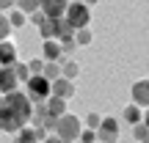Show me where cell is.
<instances>
[{
	"label": "cell",
	"mask_w": 149,
	"mask_h": 143,
	"mask_svg": "<svg viewBox=\"0 0 149 143\" xmlns=\"http://www.w3.org/2000/svg\"><path fill=\"white\" fill-rule=\"evenodd\" d=\"M33 118V105L25 96V91H11L0 96V132L17 135Z\"/></svg>",
	"instance_id": "cell-1"
},
{
	"label": "cell",
	"mask_w": 149,
	"mask_h": 143,
	"mask_svg": "<svg viewBox=\"0 0 149 143\" xmlns=\"http://www.w3.org/2000/svg\"><path fill=\"white\" fill-rule=\"evenodd\" d=\"M80 132H83V121H80L77 116H72V113H64V116L58 118V127H55V135H58L64 143H72L80 138Z\"/></svg>",
	"instance_id": "cell-2"
},
{
	"label": "cell",
	"mask_w": 149,
	"mask_h": 143,
	"mask_svg": "<svg viewBox=\"0 0 149 143\" xmlns=\"http://www.w3.org/2000/svg\"><path fill=\"white\" fill-rule=\"evenodd\" d=\"M25 96L31 99V105L47 102L50 99V80L42 77V74H31V80L25 83Z\"/></svg>",
	"instance_id": "cell-3"
},
{
	"label": "cell",
	"mask_w": 149,
	"mask_h": 143,
	"mask_svg": "<svg viewBox=\"0 0 149 143\" xmlns=\"http://www.w3.org/2000/svg\"><path fill=\"white\" fill-rule=\"evenodd\" d=\"M64 19L69 22V28H72V30L88 28V22H91V8H88L86 3H69V6H66Z\"/></svg>",
	"instance_id": "cell-4"
},
{
	"label": "cell",
	"mask_w": 149,
	"mask_h": 143,
	"mask_svg": "<svg viewBox=\"0 0 149 143\" xmlns=\"http://www.w3.org/2000/svg\"><path fill=\"white\" fill-rule=\"evenodd\" d=\"M66 6H69V0H39V11L47 19H61L66 14Z\"/></svg>",
	"instance_id": "cell-5"
},
{
	"label": "cell",
	"mask_w": 149,
	"mask_h": 143,
	"mask_svg": "<svg viewBox=\"0 0 149 143\" xmlns=\"http://www.w3.org/2000/svg\"><path fill=\"white\" fill-rule=\"evenodd\" d=\"M42 61L44 64H64L66 61V55H64V50H61V41H44V47H42Z\"/></svg>",
	"instance_id": "cell-6"
},
{
	"label": "cell",
	"mask_w": 149,
	"mask_h": 143,
	"mask_svg": "<svg viewBox=\"0 0 149 143\" xmlns=\"http://www.w3.org/2000/svg\"><path fill=\"white\" fill-rule=\"evenodd\" d=\"M130 96H133V105H138L141 110H146V107H149V80H138V83H133Z\"/></svg>",
	"instance_id": "cell-7"
},
{
	"label": "cell",
	"mask_w": 149,
	"mask_h": 143,
	"mask_svg": "<svg viewBox=\"0 0 149 143\" xmlns=\"http://www.w3.org/2000/svg\"><path fill=\"white\" fill-rule=\"evenodd\" d=\"M50 96H61V99L69 102L72 96H74V83H72V80H66V77L53 80V83H50Z\"/></svg>",
	"instance_id": "cell-8"
},
{
	"label": "cell",
	"mask_w": 149,
	"mask_h": 143,
	"mask_svg": "<svg viewBox=\"0 0 149 143\" xmlns=\"http://www.w3.org/2000/svg\"><path fill=\"white\" fill-rule=\"evenodd\" d=\"M14 64H17V47L11 41H0V66L11 69Z\"/></svg>",
	"instance_id": "cell-9"
},
{
	"label": "cell",
	"mask_w": 149,
	"mask_h": 143,
	"mask_svg": "<svg viewBox=\"0 0 149 143\" xmlns=\"http://www.w3.org/2000/svg\"><path fill=\"white\" fill-rule=\"evenodd\" d=\"M17 74L14 69H0V94H11V91H17Z\"/></svg>",
	"instance_id": "cell-10"
},
{
	"label": "cell",
	"mask_w": 149,
	"mask_h": 143,
	"mask_svg": "<svg viewBox=\"0 0 149 143\" xmlns=\"http://www.w3.org/2000/svg\"><path fill=\"white\" fill-rule=\"evenodd\" d=\"M44 107H47V116L61 118L66 113V99H61V96H50V99L44 102Z\"/></svg>",
	"instance_id": "cell-11"
},
{
	"label": "cell",
	"mask_w": 149,
	"mask_h": 143,
	"mask_svg": "<svg viewBox=\"0 0 149 143\" xmlns=\"http://www.w3.org/2000/svg\"><path fill=\"white\" fill-rule=\"evenodd\" d=\"M74 36V30L69 28V22L61 17V19H55V41H69Z\"/></svg>",
	"instance_id": "cell-12"
},
{
	"label": "cell",
	"mask_w": 149,
	"mask_h": 143,
	"mask_svg": "<svg viewBox=\"0 0 149 143\" xmlns=\"http://www.w3.org/2000/svg\"><path fill=\"white\" fill-rule=\"evenodd\" d=\"M141 118H144V110H141L138 105H133V102H130V105H124V121L127 124H141Z\"/></svg>",
	"instance_id": "cell-13"
},
{
	"label": "cell",
	"mask_w": 149,
	"mask_h": 143,
	"mask_svg": "<svg viewBox=\"0 0 149 143\" xmlns=\"http://www.w3.org/2000/svg\"><path fill=\"white\" fill-rule=\"evenodd\" d=\"M77 74H80V64H77V61H64V64H61V77H66V80L74 83Z\"/></svg>",
	"instance_id": "cell-14"
},
{
	"label": "cell",
	"mask_w": 149,
	"mask_h": 143,
	"mask_svg": "<svg viewBox=\"0 0 149 143\" xmlns=\"http://www.w3.org/2000/svg\"><path fill=\"white\" fill-rule=\"evenodd\" d=\"M72 39H74V44H77V47H88L94 36H91V28H80V30H74Z\"/></svg>",
	"instance_id": "cell-15"
},
{
	"label": "cell",
	"mask_w": 149,
	"mask_h": 143,
	"mask_svg": "<svg viewBox=\"0 0 149 143\" xmlns=\"http://www.w3.org/2000/svg\"><path fill=\"white\" fill-rule=\"evenodd\" d=\"M39 33H42L44 41H53L55 39V19H44L42 25H39Z\"/></svg>",
	"instance_id": "cell-16"
},
{
	"label": "cell",
	"mask_w": 149,
	"mask_h": 143,
	"mask_svg": "<svg viewBox=\"0 0 149 143\" xmlns=\"http://www.w3.org/2000/svg\"><path fill=\"white\" fill-rule=\"evenodd\" d=\"M17 143H36V129L33 127H22L17 132Z\"/></svg>",
	"instance_id": "cell-17"
},
{
	"label": "cell",
	"mask_w": 149,
	"mask_h": 143,
	"mask_svg": "<svg viewBox=\"0 0 149 143\" xmlns=\"http://www.w3.org/2000/svg\"><path fill=\"white\" fill-rule=\"evenodd\" d=\"M42 77H47L50 83H53V80H58V77H61V64H44Z\"/></svg>",
	"instance_id": "cell-18"
},
{
	"label": "cell",
	"mask_w": 149,
	"mask_h": 143,
	"mask_svg": "<svg viewBox=\"0 0 149 143\" xmlns=\"http://www.w3.org/2000/svg\"><path fill=\"white\" fill-rule=\"evenodd\" d=\"M119 140V132H111V129H97V143H116Z\"/></svg>",
	"instance_id": "cell-19"
},
{
	"label": "cell",
	"mask_w": 149,
	"mask_h": 143,
	"mask_svg": "<svg viewBox=\"0 0 149 143\" xmlns=\"http://www.w3.org/2000/svg\"><path fill=\"white\" fill-rule=\"evenodd\" d=\"M17 11L33 14V11H39V0H17Z\"/></svg>",
	"instance_id": "cell-20"
},
{
	"label": "cell",
	"mask_w": 149,
	"mask_h": 143,
	"mask_svg": "<svg viewBox=\"0 0 149 143\" xmlns=\"http://www.w3.org/2000/svg\"><path fill=\"white\" fill-rule=\"evenodd\" d=\"M11 69H14V74H17V80H31V69H28V64H14L11 66Z\"/></svg>",
	"instance_id": "cell-21"
},
{
	"label": "cell",
	"mask_w": 149,
	"mask_h": 143,
	"mask_svg": "<svg viewBox=\"0 0 149 143\" xmlns=\"http://www.w3.org/2000/svg\"><path fill=\"white\" fill-rule=\"evenodd\" d=\"M133 135H135V140L146 143L149 140V127H146V124H135V127H133Z\"/></svg>",
	"instance_id": "cell-22"
},
{
	"label": "cell",
	"mask_w": 149,
	"mask_h": 143,
	"mask_svg": "<svg viewBox=\"0 0 149 143\" xmlns=\"http://www.w3.org/2000/svg\"><path fill=\"white\" fill-rule=\"evenodd\" d=\"M8 36H11L8 17H6V14H0V41H8Z\"/></svg>",
	"instance_id": "cell-23"
},
{
	"label": "cell",
	"mask_w": 149,
	"mask_h": 143,
	"mask_svg": "<svg viewBox=\"0 0 149 143\" xmlns=\"http://www.w3.org/2000/svg\"><path fill=\"white\" fill-rule=\"evenodd\" d=\"M25 19H28V17L22 14V11H11V14H8V25L11 28H22V25H25Z\"/></svg>",
	"instance_id": "cell-24"
},
{
	"label": "cell",
	"mask_w": 149,
	"mask_h": 143,
	"mask_svg": "<svg viewBox=\"0 0 149 143\" xmlns=\"http://www.w3.org/2000/svg\"><path fill=\"white\" fill-rule=\"evenodd\" d=\"M100 124H102V118H100V113H88L86 116V129H100Z\"/></svg>",
	"instance_id": "cell-25"
},
{
	"label": "cell",
	"mask_w": 149,
	"mask_h": 143,
	"mask_svg": "<svg viewBox=\"0 0 149 143\" xmlns=\"http://www.w3.org/2000/svg\"><path fill=\"white\" fill-rule=\"evenodd\" d=\"M100 127H102V129H111V132H119V118H113V116H105Z\"/></svg>",
	"instance_id": "cell-26"
},
{
	"label": "cell",
	"mask_w": 149,
	"mask_h": 143,
	"mask_svg": "<svg viewBox=\"0 0 149 143\" xmlns=\"http://www.w3.org/2000/svg\"><path fill=\"white\" fill-rule=\"evenodd\" d=\"M28 69H31V74H42V72H44V61H42V58L28 61Z\"/></svg>",
	"instance_id": "cell-27"
},
{
	"label": "cell",
	"mask_w": 149,
	"mask_h": 143,
	"mask_svg": "<svg viewBox=\"0 0 149 143\" xmlns=\"http://www.w3.org/2000/svg\"><path fill=\"white\" fill-rule=\"evenodd\" d=\"M77 140H80V143H97V132H94V129H83Z\"/></svg>",
	"instance_id": "cell-28"
},
{
	"label": "cell",
	"mask_w": 149,
	"mask_h": 143,
	"mask_svg": "<svg viewBox=\"0 0 149 143\" xmlns=\"http://www.w3.org/2000/svg\"><path fill=\"white\" fill-rule=\"evenodd\" d=\"M44 19H47V17H44V14H42V11H33V14H31V22H33V25H36V28H39V25H42V22H44Z\"/></svg>",
	"instance_id": "cell-29"
},
{
	"label": "cell",
	"mask_w": 149,
	"mask_h": 143,
	"mask_svg": "<svg viewBox=\"0 0 149 143\" xmlns=\"http://www.w3.org/2000/svg\"><path fill=\"white\" fill-rule=\"evenodd\" d=\"M33 129H36V143H42L44 138H47V129L44 127H33Z\"/></svg>",
	"instance_id": "cell-30"
},
{
	"label": "cell",
	"mask_w": 149,
	"mask_h": 143,
	"mask_svg": "<svg viewBox=\"0 0 149 143\" xmlns=\"http://www.w3.org/2000/svg\"><path fill=\"white\" fill-rule=\"evenodd\" d=\"M14 6H17V0H0V11H8Z\"/></svg>",
	"instance_id": "cell-31"
},
{
	"label": "cell",
	"mask_w": 149,
	"mask_h": 143,
	"mask_svg": "<svg viewBox=\"0 0 149 143\" xmlns=\"http://www.w3.org/2000/svg\"><path fill=\"white\" fill-rule=\"evenodd\" d=\"M42 143H64V140H61V138H58V135H47V138H44Z\"/></svg>",
	"instance_id": "cell-32"
},
{
	"label": "cell",
	"mask_w": 149,
	"mask_h": 143,
	"mask_svg": "<svg viewBox=\"0 0 149 143\" xmlns=\"http://www.w3.org/2000/svg\"><path fill=\"white\" fill-rule=\"evenodd\" d=\"M141 124H146V127H149V107H146V113H144V118H141Z\"/></svg>",
	"instance_id": "cell-33"
},
{
	"label": "cell",
	"mask_w": 149,
	"mask_h": 143,
	"mask_svg": "<svg viewBox=\"0 0 149 143\" xmlns=\"http://www.w3.org/2000/svg\"><path fill=\"white\" fill-rule=\"evenodd\" d=\"M83 3H86V6H88V8H91V6H97V3H100V0H83Z\"/></svg>",
	"instance_id": "cell-34"
},
{
	"label": "cell",
	"mask_w": 149,
	"mask_h": 143,
	"mask_svg": "<svg viewBox=\"0 0 149 143\" xmlns=\"http://www.w3.org/2000/svg\"><path fill=\"white\" fill-rule=\"evenodd\" d=\"M69 3H83V0H69Z\"/></svg>",
	"instance_id": "cell-35"
},
{
	"label": "cell",
	"mask_w": 149,
	"mask_h": 143,
	"mask_svg": "<svg viewBox=\"0 0 149 143\" xmlns=\"http://www.w3.org/2000/svg\"><path fill=\"white\" fill-rule=\"evenodd\" d=\"M72 143H80V140H72Z\"/></svg>",
	"instance_id": "cell-36"
},
{
	"label": "cell",
	"mask_w": 149,
	"mask_h": 143,
	"mask_svg": "<svg viewBox=\"0 0 149 143\" xmlns=\"http://www.w3.org/2000/svg\"><path fill=\"white\" fill-rule=\"evenodd\" d=\"M0 69H3V66H0Z\"/></svg>",
	"instance_id": "cell-37"
},
{
	"label": "cell",
	"mask_w": 149,
	"mask_h": 143,
	"mask_svg": "<svg viewBox=\"0 0 149 143\" xmlns=\"http://www.w3.org/2000/svg\"><path fill=\"white\" fill-rule=\"evenodd\" d=\"M0 96H3V94H0Z\"/></svg>",
	"instance_id": "cell-38"
},
{
	"label": "cell",
	"mask_w": 149,
	"mask_h": 143,
	"mask_svg": "<svg viewBox=\"0 0 149 143\" xmlns=\"http://www.w3.org/2000/svg\"><path fill=\"white\" fill-rule=\"evenodd\" d=\"M146 143H149V140H146Z\"/></svg>",
	"instance_id": "cell-39"
}]
</instances>
